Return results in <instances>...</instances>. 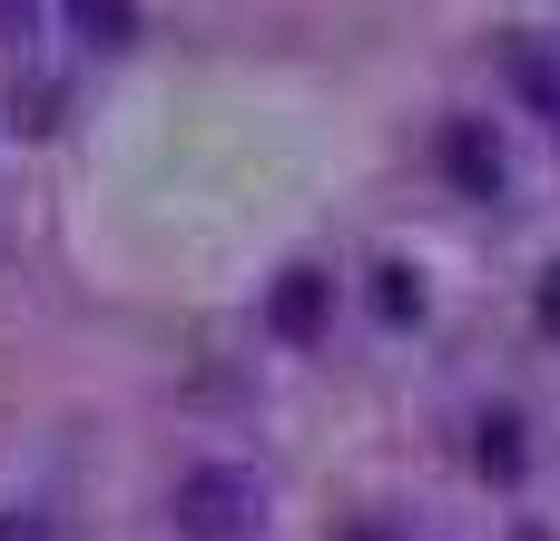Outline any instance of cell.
Wrapping results in <instances>:
<instances>
[{"label":"cell","instance_id":"cell-2","mask_svg":"<svg viewBox=\"0 0 560 541\" xmlns=\"http://www.w3.org/2000/svg\"><path fill=\"white\" fill-rule=\"evenodd\" d=\"M325 315H335V276H325V266L276 276V296H266V335H276V345H315Z\"/></svg>","mask_w":560,"mask_h":541},{"label":"cell","instance_id":"cell-1","mask_svg":"<svg viewBox=\"0 0 560 541\" xmlns=\"http://www.w3.org/2000/svg\"><path fill=\"white\" fill-rule=\"evenodd\" d=\"M167 513H177V541H256L266 532V493H256V473H236V463L187 473Z\"/></svg>","mask_w":560,"mask_h":541},{"label":"cell","instance_id":"cell-8","mask_svg":"<svg viewBox=\"0 0 560 541\" xmlns=\"http://www.w3.org/2000/svg\"><path fill=\"white\" fill-rule=\"evenodd\" d=\"M541 325H551V335H560V266H551V276H541Z\"/></svg>","mask_w":560,"mask_h":541},{"label":"cell","instance_id":"cell-4","mask_svg":"<svg viewBox=\"0 0 560 541\" xmlns=\"http://www.w3.org/2000/svg\"><path fill=\"white\" fill-rule=\"evenodd\" d=\"M69 20H79V39H98V49H128V39H138V0H69Z\"/></svg>","mask_w":560,"mask_h":541},{"label":"cell","instance_id":"cell-5","mask_svg":"<svg viewBox=\"0 0 560 541\" xmlns=\"http://www.w3.org/2000/svg\"><path fill=\"white\" fill-rule=\"evenodd\" d=\"M472 463H482L492 483H522V424H512V414H482V444H472Z\"/></svg>","mask_w":560,"mask_h":541},{"label":"cell","instance_id":"cell-7","mask_svg":"<svg viewBox=\"0 0 560 541\" xmlns=\"http://www.w3.org/2000/svg\"><path fill=\"white\" fill-rule=\"evenodd\" d=\"M374 306H384V325H413V315H423V286H413L404 266H384V286H374Z\"/></svg>","mask_w":560,"mask_h":541},{"label":"cell","instance_id":"cell-9","mask_svg":"<svg viewBox=\"0 0 560 541\" xmlns=\"http://www.w3.org/2000/svg\"><path fill=\"white\" fill-rule=\"evenodd\" d=\"M345 541H394V532H384V522H354V532H345Z\"/></svg>","mask_w":560,"mask_h":541},{"label":"cell","instance_id":"cell-3","mask_svg":"<svg viewBox=\"0 0 560 541\" xmlns=\"http://www.w3.org/2000/svg\"><path fill=\"white\" fill-rule=\"evenodd\" d=\"M443 168H453L472 197H502V148L482 138V118H453V128H443Z\"/></svg>","mask_w":560,"mask_h":541},{"label":"cell","instance_id":"cell-6","mask_svg":"<svg viewBox=\"0 0 560 541\" xmlns=\"http://www.w3.org/2000/svg\"><path fill=\"white\" fill-rule=\"evenodd\" d=\"M512 79L551 108V128H560V69H551V59H541V49H512Z\"/></svg>","mask_w":560,"mask_h":541}]
</instances>
